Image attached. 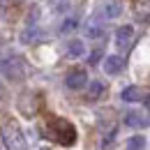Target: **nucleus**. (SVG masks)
<instances>
[{"label":"nucleus","instance_id":"obj_1","mask_svg":"<svg viewBox=\"0 0 150 150\" xmlns=\"http://www.w3.org/2000/svg\"><path fill=\"white\" fill-rule=\"evenodd\" d=\"M49 136L60 146H74L76 143V127L65 118H51L49 120Z\"/></svg>","mask_w":150,"mask_h":150},{"label":"nucleus","instance_id":"obj_2","mask_svg":"<svg viewBox=\"0 0 150 150\" xmlns=\"http://www.w3.org/2000/svg\"><path fill=\"white\" fill-rule=\"evenodd\" d=\"M122 12V5L118 0H99L97 2V16L102 19H118Z\"/></svg>","mask_w":150,"mask_h":150},{"label":"nucleus","instance_id":"obj_3","mask_svg":"<svg viewBox=\"0 0 150 150\" xmlns=\"http://www.w3.org/2000/svg\"><path fill=\"white\" fill-rule=\"evenodd\" d=\"M65 86L69 90H81L88 86V72L86 69H72L69 74L65 76Z\"/></svg>","mask_w":150,"mask_h":150},{"label":"nucleus","instance_id":"obj_4","mask_svg":"<svg viewBox=\"0 0 150 150\" xmlns=\"http://www.w3.org/2000/svg\"><path fill=\"white\" fill-rule=\"evenodd\" d=\"M132 39H134V28L132 25H120L115 30V46L118 49H127L132 44Z\"/></svg>","mask_w":150,"mask_h":150},{"label":"nucleus","instance_id":"obj_5","mask_svg":"<svg viewBox=\"0 0 150 150\" xmlns=\"http://www.w3.org/2000/svg\"><path fill=\"white\" fill-rule=\"evenodd\" d=\"M5 143L9 146V150H25V143L21 139V132L14 129V127L5 129Z\"/></svg>","mask_w":150,"mask_h":150},{"label":"nucleus","instance_id":"obj_6","mask_svg":"<svg viewBox=\"0 0 150 150\" xmlns=\"http://www.w3.org/2000/svg\"><path fill=\"white\" fill-rule=\"evenodd\" d=\"M102 67H104V72H106V74L115 76V74H120V72H122V67H125V60H122L120 56H106V58H104V65H102Z\"/></svg>","mask_w":150,"mask_h":150},{"label":"nucleus","instance_id":"obj_7","mask_svg":"<svg viewBox=\"0 0 150 150\" xmlns=\"http://www.w3.org/2000/svg\"><path fill=\"white\" fill-rule=\"evenodd\" d=\"M2 69H5V74L9 76V79H21V76H23V65H21L19 58L7 60V62L2 65Z\"/></svg>","mask_w":150,"mask_h":150},{"label":"nucleus","instance_id":"obj_8","mask_svg":"<svg viewBox=\"0 0 150 150\" xmlns=\"http://www.w3.org/2000/svg\"><path fill=\"white\" fill-rule=\"evenodd\" d=\"M120 97H122V102H141L143 99V90L136 88V86H127Z\"/></svg>","mask_w":150,"mask_h":150},{"label":"nucleus","instance_id":"obj_9","mask_svg":"<svg viewBox=\"0 0 150 150\" xmlns=\"http://www.w3.org/2000/svg\"><path fill=\"white\" fill-rule=\"evenodd\" d=\"M86 53V44L81 42V39H72L69 44H67V56L69 58H81Z\"/></svg>","mask_w":150,"mask_h":150},{"label":"nucleus","instance_id":"obj_10","mask_svg":"<svg viewBox=\"0 0 150 150\" xmlns=\"http://www.w3.org/2000/svg\"><path fill=\"white\" fill-rule=\"evenodd\" d=\"M86 37H90V39H99V37H104V28L97 23V21H90V23H86Z\"/></svg>","mask_w":150,"mask_h":150},{"label":"nucleus","instance_id":"obj_11","mask_svg":"<svg viewBox=\"0 0 150 150\" xmlns=\"http://www.w3.org/2000/svg\"><path fill=\"white\" fill-rule=\"evenodd\" d=\"M125 125H129V127H143V125H146V118H143L141 113H136V111H129L125 115Z\"/></svg>","mask_w":150,"mask_h":150},{"label":"nucleus","instance_id":"obj_12","mask_svg":"<svg viewBox=\"0 0 150 150\" xmlns=\"http://www.w3.org/2000/svg\"><path fill=\"white\" fill-rule=\"evenodd\" d=\"M35 39H39V28L37 25H28V28L21 33V42H23V44H30V42H35Z\"/></svg>","mask_w":150,"mask_h":150},{"label":"nucleus","instance_id":"obj_13","mask_svg":"<svg viewBox=\"0 0 150 150\" xmlns=\"http://www.w3.org/2000/svg\"><path fill=\"white\" fill-rule=\"evenodd\" d=\"M127 150H146V139L141 134H134L127 139Z\"/></svg>","mask_w":150,"mask_h":150},{"label":"nucleus","instance_id":"obj_14","mask_svg":"<svg viewBox=\"0 0 150 150\" xmlns=\"http://www.w3.org/2000/svg\"><path fill=\"white\" fill-rule=\"evenodd\" d=\"M102 93H104V86H102L99 81H93V83H90V90H88V99H97Z\"/></svg>","mask_w":150,"mask_h":150},{"label":"nucleus","instance_id":"obj_15","mask_svg":"<svg viewBox=\"0 0 150 150\" xmlns=\"http://www.w3.org/2000/svg\"><path fill=\"white\" fill-rule=\"evenodd\" d=\"M53 12H67L69 9V0H49Z\"/></svg>","mask_w":150,"mask_h":150},{"label":"nucleus","instance_id":"obj_16","mask_svg":"<svg viewBox=\"0 0 150 150\" xmlns=\"http://www.w3.org/2000/svg\"><path fill=\"white\" fill-rule=\"evenodd\" d=\"M76 25H79V21H76V19H65V21H62V25H60V33L67 35V33L76 30Z\"/></svg>","mask_w":150,"mask_h":150},{"label":"nucleus","instance_id":"obj_17","mask_svg":"<svg viewBox=\"0 0 150 150\" xmlns=\"http://www.w3.org/2000/svg\"><path fill=\"white\" fill-rule=\"evenodd\" d=\"M102 58V51L97 49V51H93V56H90V65H97V60Z\"/></svg>","mask_w":150,"mask_h":150},{"label":"nucleus","instance_id":"obj_18","mask_svg":"<svg viewBox=\"0 0 150 150\" xmlns=\"http://www.w3.org/2000/svg\"><path fill=\"white\" fill-rule=\"evenodd\" d=\"M146 106H148V109H150V95H148V97H146Z\"/></svg>","mask_w":150,"mask_h":150}]
</instances>
